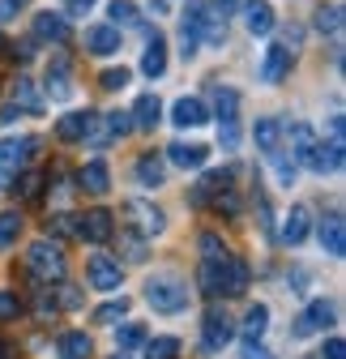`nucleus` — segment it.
I'll return each mask as SVG.
<instances>
[{
    "label": "nucleus",
    "mask_w": 346,
    "mask_h": 359,
    "mask_svg": "<svg viewBox=\"0 0 346 359\" xmlns=\"http://www.w3.org/2000/svg\"><path fill=\"white\" fill-rule=\"evenodd\" d=\"M286 142H291V163H295V167H308V171H317V175L342 167V142L321 146V142H317V133H312L304 120L286 128Z\"/></svg>",
    "instance_id": "1"
},
{
    "label": "nucleus",
    "mask_w": 346,
    "mask_h": 359,
    "mask_svg": "<svg viewBox=\"0 0 346 359\" xmlns=\"http://www.w3.org/2000/svg\"><path fill=\"white\" fill-rule=\"evenodd\" d=\"M197 283H201V291L205 295H244V287H248V265L240 261V257H201V269H197Z\"/></svg>",
    "instance_id": "2"
},
{
    "label": "nucleus",
    "mask_w": 346,
    "mask_h": 359,
    "mask_svg": "<svg viewBox=\"0 0 346 359\" xmlns=\"http://www.w3.org/2000/svg\"><path fill=\"white\" fill-rule=\"evenodd\" d=\"M146 304L162 317H176V312L188 308V283L176 278V274H154L146 278Z\"/></svg>",
    "instance_id": "3"
},
{
    "label": "nucleus",
    "mask_w": 346,
    "mask_h": 359,
    "mask_svg": "<svg viewBox=\"0 0 346 359\" xmlns=\"http://www.w3.org/2000/svg\"><path fill=\"white\" fill-rule=\"evenodd\" d=\"M26 269H30L39 283H60V278L69 274V261H64L60 244H52V240H34V244L26 248Z\"/></svg>",
    "instance_id": "4"
},
{
    "label": "nucleus",
    "mask_w": 346,
    "mask_h": 359,
    "mask_svg": "<svg viewBox=\"0 0 346 359\" xmlns=\"http://www.w3.org/2000/svg\"><path fill=\"white\" fill-rule=\"evenodd\" d=\"M30 150H39L34 137H5V142H0V193H13V184L26 171Z\"/></svg>",
    "instance_id": "5"
},
{
    "label": "nucleus",
    "mask_w": 346,
    "mask_h": 359,
    "mask_svg": "<svg viewBox=\"0 0 346 359\" xmlns=\"http://www.w3.org/2000/svg\"><path fill=\"white\" fill-rule=\"evenodd\" d=\"M205 18H209V9L201 5V0H188V13L180 18V56H184V60H193V56H197V48H201Z\"/></svg>",
    "instance_id": "6"
},
{
    "label": "nucleus",
    "mask_w": 346,
    "mask_h": 359,
    "mask_svg": "<svg viewBox=\"0 0 346 359\" xmlns=\"http://www.w3.org/2000/svg\"><path fill=\"white\" fill-rule=\"evenodd\" d=\"M124 218L133 222V231L146 240V236H162V227H167V214L154 205V201H141V197H133L124 205Z\"/></svg>",
    "instance_id": "7"
},
{
    "label": "nucleus",
    "mask_w": 346,
    "mask_h": 359,
    "mask_svg": "<svg viewBox=\"0 0 346 359\" xmlns=\"http://www.w3.org/2000/svg\"><path fill=\"white\" fill-rule=\"evenodd\" d=\"M85 283H90V291H120L124 269H120V261H116V257L95 252V257H90V265H85Z\"/></svg>",
    "instance_id": "8"
},
{
    "label": "nucleus",
    "mask_w": 346,
    "mask_h": 359,
    "mask_svg": "<svg viewBox=\"0 0 346 359\" xmlns=\"http://www.w3.org/2000/svg\"><path fill=\"white\" fill-rule=\"evenodd\" d=\"M329 321H333V304H325V299H312V304H308V308L295 317V325H291V338H299V342H304V338L321 334Z\"/></svg>",
    "instance_id": "9"
},
{
    "label": "nucleus",
    "mask_w": 346,
    "mask_h": 359,
    "mask_svg": "<svg viewBox=\"0 0 346 359\" xmlns=\"http://www.w3.org/2000/svg\"><path fill=\"white\" fill-rule=\"evenodd\" d=\"M201 338H205V346H209V351H223V346L235 338V325H231V317H227L223 308H209V312H205Z\"/></svg>",
    "instance_id": "10"
},
{
    "label": "nucleus",
    "mask_w": 346,
    "mask_h": 359,
    "mask_svg": "<svg viewBox=\"0 0 346 359\" xmlns=\"http://www.w3.org/2000/svg\"><path fill=\"white\" fill-rule=\"evenodd\" d=\"M240 13H244L248 34H274V26H278V13H274L270 0H248Z\"/></svg>",
    "instance_id": "11"
},
{
    "label": "nucleus",
    "mask_w": 346,
    "mask_h": 359,
    "mask_svg": "<svg viewBox=\"0 0 346 359\" xmlns=\"http://www.w3.org/2000/svg\"><path fill=\"white\" fill-rule=\"evenodd\" d=\"M48 95H52V103L73 99V69L64 56H52V65H48Z\"/></svg>",
    "instance_id": "12"
},
{
    "label": "nucleus",
    "mask_w": 346,
    "mask_h": 359,
    "mask_svg": "<svg viewBox=\"0 0 346 359\" xmlns=\"http://www.w3.org/2000/svg\"><path fill=\"white\" fill-rule=\"evenodd\" d=\"M291 48H286V43H270V48H265V65H261V81L265 86H278L286 73H291Z\"/></svg>",
    "instance_id": "13"
},
{
    "label": "nucleus",
    "mask_w": 346,
    "mask_h": 359,
    "mask_svg": "<svg viewBox=\"0 0 346 359\" xmlns=\"http://www.w3.org/2000/svg\"><path fill=\"white\" fill-rule=\"evenodd\" d=\"M73 222H77V236L90 240V244H107L111 240V214L107 210H90V214L73 218Z\"/></svg>",
    "instance_id": "14"
},
{
    "label": "nucleus",
    "mask_w": 346,
    "mask_h": 359,
    "mask_svg": "<svg viewBox=\"0 0 346 359\" xmlns=\"http://www.w3.org/2000/svg\"><path fill=\"white\" fill-rule=\"evenodd\" d=\"M77 184L90 193V197H103V193H111V171H107V163L103 158H90L81 171H77Z\"/></svg>",
    "instance_id": "15"
},
{
    "label": "nucleus",
    "mask_w": 346,
    "mask_h": 359,
    "mask_svg": "<svg viewBox=\"0 0 346 359\" xmlns=\"http://www.w3.org/2000/svg\"><path fill=\"white\" fill-rule=\"evenodd\" d=\"M85 52L99 56V60L116 56L120 52V30L116 26H90V30H85Z\"/></svg>",
    "instance_id": "16"
},
{
    "label": "nucleus",
    "mask_w": 346,
    "mask_h": 359,
    "mask_svg": "<svg viewBox=\"0 0 346 359\" xmlns=\"http://www.w3.org/2000/svg\"><path fill=\"white\" fill-rule=\"evenodd\" d=\"M209 120V111H205V103L201 99H176V103H171V124H176V128H201Z\"/></svg>",
    "instance_id": "17"
},
{
    "label": "nucleus",
    "mask_w": 346,
    "mask_h": 359,
    "mask_svg": "<svg viewBox=\"0 0 346 359\" xmlns=\"http://www.w3.org/2000/svg\"><path fill=\"white\" fill-rule=\"evenodd\" d=\"M95 124V111H69L56 120V137L60 142H85V133Z\"/></svg>",
    "instance_id": "18"
},
{
    "label": "nucleus",
    "mask_w": 346,
    "mask_h": 359,
    "mask_svg": "<svg viewBox=\"0 0 346 359\" xmlns=\"http://www.w3.org/2000/svg\"><path fill=\"white\" fill-rule=\"evenodd\" d=\"M308 222H312V214H308V205H291V214L282 218V244H304L308 240Z\"/></svg>",
    "instance_id": "19"
},
{
    "label": "nucleus",
    "mask_w": 346,
    "mask_h": 359,
    "mask_svg": "<svg viewBox=\"0 0 346 359\" xmlns=\"http://www.w3.org/2000/svg\"><path fill=\"white\" fill-rule=\"evenodd\" d=\"M321 244H325V252H329L333 261L346 257V227H342V214H338V210L321 222Z\"/></svg>",
    "instance_id": "20"
},
{
    "label": "nucleus",
    "mask_w": 346,
    "mask_h": 359,
    "mask_svg": "<svg viewBox=\"0 0 346 359\" xmlns=\"http://www.w3.org/2000/svg\"><path fill=\"white\" fill-rule=\"evenodd\" d=\"M167 158L176 163V167H184V171H201L205 167V158H209V150L205 146H197V142H176L167 150Z\"/></svg>",
    "instance_id": "21"
},
{
    "label": "nucleus",
    "mask_w": 346,
    "mask_h": 359,
    "mask_svg": "<svg viewBox=\"0 0 346 359\" xmlns=\"http://www.w3.org/2000/svg\"><path fill=\"white\" fill-rule=\"evenodd\" d=\"M227 184H231V171H209L201 184L193 189V205H209V201H219V197L227 193Z\"/></svg>",
    "instance_id": "22"
},
{
    "label": "nucleus",
    "mask_w": 346,
    "mask_h": 359,
    "mask_svg": "<svg viewBox=\"0 0 346 359\" xmlns=\"http://www.w3.org/2000/svg\"><path fill=\"white\" fill-rule=\"evenodd\" d=\"M141 73L146 77H162L167 73V39L154 30L150 43H146V56H141Z\"/></svg>",
    "instance_id": "23"
},
{
    "label": "nucleus",
    "mask_w": 346,
    "mask_h": 359,
    "mask_svg": "<svg viewBox=\"0 0 346 359\" xmlns=\"http://www.w3.org/2000/svg\"><path fill=\"white\" fill-rule=\"evenodd\" d=\"M214 111H219V128H231L240 116V95L231 86H214Z\"/></svg>",
    "instance_id": "24"
},
{
    "label": "nucleus",
    "mask_w": 346,
    "mask_h": 359,
    "mask_svg": "<svg viewBox=\"0 0 346 359\" xmlns=\"http://www.w3.org/2000/svg\"><path fill=\"white\" fill-rule=\"evenodd\" d=\"M162 180H167V163H162L154 150L141 154V158H137V184H141V189H158Z\"/></svg>",
    "instance_id": "25"
},
{
    "label": "nucleus",
    "mask_w": 346,
    "mask_h": 359,
    "mask_svg": "<svg viewBox=\"0 0 346 359\" xmlns=\"http://www.w3.org/2000/svg\"><path fill=\"white\" fill-rule=\"evenodd\" d=\"M252 142H256V150H261V154H274V150H282V124H278V120H256V128H252Z\"/></svg>",
    "instance_id": "26"
},
{
    "label": "nucleus",
    "mask_w": 346,
    "mask_h": 359,
    "mask_svg": "<svg viewBox=\"0 0 346 359\" xmlns=\"http://www.w3.org/2000/svg\"><path fill=\"white\" fill-rule=\"evenodd\" d=\"M128 120H133V128H154V124L162 120V103H158L154 95H141V99L133 103V111H128Z\"/></svg>",
    "instance_id": "27"
},
{
    "label": "nucleus",
    "mask_w": 346,
    "mask_h": 359,
    "mask_svg": "<svg viewBox=\"0 0 346 359\" xmlns=\"http://www.w3.org/2000/svg\"><path fill=\"white\" fill-rule=\"evenodd\" d=\"M34 34L39 39H52V43H64L69 39V22L60 13H39L34 18Z\"/></svg>",
    "instance_id": "28"
},
{
    "label": "nucleus",
    "mask_w": 346,
    "mask_h": 359,
    "mask_svg": "<svg viewBox=\"0 0 346 359\" xmlns=\"http://www.w3.org/2000/svg\"><path fill=\"white\" fill-rule=\"evenodd\" d=\"M265 330H270V308L265 304H252L248 317H244V342H256Z\"/></svg>",
    "instance_id": "29"
},
{
    "label": "nucleus",
    "mask_w": 346,
    "mask_h": 359,
    "mask_svg": "<svg viewBox=\"0 0 346 359\" xmlns=\"http://www.w3.org/2000/svg\"><path fill=\"white\" fill-rule=\"evenodd\" d=\"M13 103H18L22 111H43V95L34 90L30 77H18V81H13Z\"/></svg>",
    "instance_id": "30"
},
{
    "label": "nucleus",
    "mask_w": 346,
    "mask_h": 359,
    "mask_svg": "<svg viewBox=\"0 0 346 359\" xmlns=\"http://www.w3.org/2000/svg\"><path fill=\"white\" fill-rule=\"evenodd\" d=\"M56 355L60 359H90V338H85V334H60Z\"/></svg>",
    "instance_id": "31"
},
{
    "label": "nucleus",
    "mask_w": 346,
    "mask_h": 359,
    "mask_svg": "<svg viewBox=\"0 0 346 359\" xmlns=\"http://www.w3.org/2000/svg\"><path fill=\"white\" fill-rule=\"evenodd\" d=\"M146 342V325H137V321H124L120 330H116V346L120 351H133V346H141Z\"/></svg>",
    "instance_id": "32"
},
{
    "label": "nucleus",
    "mask_w": 346,
    "mask_h": 359,
    "mask_svg": "<svg viewBox=\"0 0 346 359\" xmlns=\"http://www.w3.org/2000/svg\"><path fill=\"white\" fill-rule=\"evenodd\" d=\"M107 13H111V26H116V30L137 22V5H133V0H111V5H107Z\"/></svg>",
    "instance_id": "33"
},
{
    "label": "nucleus",
    "mask_w": 346,
    "mask_h": 359,
    "mask_svg": "<svg viewBox=\"0 0 346 359\" xmlns=\"http://www.w3.org/2000/svg\"><path fill=\"white\" fill-rule=\"evenodd\" d=\"M180 355V338H150L146 342V359H176Z\"/></svg>",
    "instance_id": "34"
},
{
    "label": "nucleus",
    "mask_w": 346,
    "mask_h": 359,
    "mask_svg": "<svg viewBox=\"0 0 346 359\" xmlns=\"http://www.w3.org/2000/svg\"><path fill=\"white\" fill-rule=\"evenodd\" d=\"M18 236H22V214L5 210V214H0V248H9Z\"/></svg>",
    "instance_id": "35"
},
{
    "label": "nucleus",
    "mask_w": 346,
    "mask_h": 359,
    "mask_svg": "<svg viewBox=\"0 0 346 359\" xmlns=\"http://www.w3.org/2000/svg\"><path fill=\"white\" fill-rule=\"evenodd\" d=\"M270 158V167H274V175H278V184L282 189H291V180H295V163L282 154V150H274V154H265Z\"/></svg>",
    "instance_id": "36"
},
{
    "label": "nucleus",
    "mask_w": 346,
    "mask_h": 359,
    "mask_svg": "<svg viewBox=\"0 0 346 359\" xmlns=\"http://www.w3.org/2000/svg\"><path fill=\"white\" fill-rule=\"evenodd\" d=\"M124 312H128V299L120 295V299H111V304H103V308L95 312V325H111V321H120V317H124Z\"/></svg>",
    "instance_id": "37"
},
{
    "label": "nucleus",
    "mask_w": 346,
    "mask_h": 359,
    "mask_svg": "<svg viewBox=\"0 0 346 359\" xmlns=\"http://www.w3.org/2000/svg\"><path fill=\"white\" fill-rule=\"evenodd\" d=\"M317 30H321V34H338V30H342V9H338V5L325 9V5H321V9H317Z\"/></svg>",
    "instance_id": "38"
},
{
    "label": "nucleus",
    "mask_w": 346,
    "mask_h": 359,
    "mask_svg": "<svg viewBox=\"0 0 346 359\" xmlns=\"http://www.w3.org/2000/svg\"><path fill=\"white\" fill-rule=\"evenodd\" d=\"M103 124H107V133H111V137H128V133H133V120H128L124 111H111V116H103Z\"/></svg>",
    "instance_id": "39"
},
{
    "label": "nucleus",
    "mask_w": 346,
    "mask_h": 359,
    "mask_svg": "<svg viewBox=\"0 0 346 359\" xmlns=\"http://www.w3.org/2000/svg\"><path fill=\"white\" fill-rule=\"evenodd\" d=\"M128 77H133V73L120 65V69H107V73L99 77V86H103V90H124V86H128Z\"/></svg>",
    "instance_id": "40"
},
{
    "label": "nucleus",
    "mask_w": 346,
    "mask_h": 359,
    "mask_svg": "<svg viewBox=\"0 0 346 359\" xmlns=\"http://www.w3.org/2000/svg\"><path fill=\"white\" fill-rule=\"evenodd\" d=\"M22 312V304H18V295L13 291H0V321H13Z\"/></svg>",
    "instance_id": "41"
},
{
    "label": "nucleus",
    "mask_w": 346,
    "mask_h": 359,
    "mask_svg": "<svg viewBox=\"0 0 346 359\" xmlns=\"http://www.w3.org/2000/svg\"><path fill=\"white\" fill-rule=\"evenodd\" d=\"M124 261H133V265L146 261V244H141L137 236H124Z\"/></svg>",
    "instance_id": "42"
},
{
    "label": "nucleus",
    "mask_w": 346,
    "mask_h": 359,
    "mask_svg": "<svg viewBox=\"0 0 346 359\" xmlns=\"http://www.w3.org/2000/svg\"><path fill=\"white\" fill-rule=\"evenodd\" d=\"M321 359H346V342L342 338H329L325 351H321Z\"/></svg>",
    "instance_id": "43"
},
{
    "label": "nucleus",
    "mask_w": 346,
    "mask_h": 359,
    "mask_svg": "<svg viewBox=\"0 0 346 359\" xmlns=\"http://www.w3.org/2000/svg\"><path fill=\"white\" fill-rule=\"evenodd\" d=\"M52 231H56V236H77V227H73L69 214H56V218H52Z\"/></svg>",
    "instance_id": "44"
},
{
    "label": "nucleus",
    "mask_w": 346,
    "mask_h": 359,
    "mask_svg": "<svg viewBox=\"0 0 346 359\" xmlns=\"http://www.w3.org/2000/svg\"><path fill=\"white\" fill-rule=\"evenodd\" d=\"M64 9H69L73 18H85V13L95 9V0H64Z\"/></svg>",
    "instance_id": "45"
},
{
    "label": "nucleus",
    "mask_w": 346,
    "mask_h": 359,
    "mask_svg": "<svg viewBox=\"0 0 346 359\" xmlns=\"http://www.w3.org/2000/svg\"><path fill=\"white\" fill-rule=\"evenodd\" d=\"M39 184H43V175H34V171H30V175L22 180V197H39Z\"/></svg>",
    "instance_id": "46"
},
{
    "label": "nucleus",
    "mask_w": 346,
    "mask_h": 359,
    "mask_svg": "<svg viewBox=\"0 0 346 359\" xmlns=\"http://www.w3.org/2000/svg\"><path fill=\"white\" fill-rule=\"evenodd\" d=\"M209 5H214V13H219V18H227V13L240 9V0H209Z\"/></svg>",
    "instance_id": "47"
},
{
    "label": "nucleus",
    "mask_w": 346,
    "mask_h": 359,
    "mask_svg": "<svg viewBox=\"0 0 346 359\" xmlns=\"http://www.w3.org/2000/svg\"><path fill=\"white\" fill-rule=\"evenodd\" d=\"M244 359H274L265 346H256V342H244Z\"/></svg>",
    "instance_id": "48"
},
{
    "label": "nucleus",
    "mask_w": 346,
    "mask_h": 359,
    "mask_svg": "<svg viewBox=\"0 0 346 359\" xmlns=\"http://www.w3.org/2000/svg\"><path fill=\"white\" fill-rule=\"evenodd\" d=\"M52 312H56V299H48V291H43V295H39V317H43V321H48V317H52Z\"/></svg>",
    "instance_id": "49"
},
{
    "label": "nucleus",
    "mask_w": 346,
    "mask_h": 359,
    "mask_svg": "<svg viewBox=\"0 0 346 359\" xmlns=\"http://www.w3.org/2000/svg\"><path fill=\"white\" fill-rule=\"evenodd\" d=\"M9 18H18V9L9 5V0H0V22H9Z\"/></svg>",
    "instance_id": "50"
},
{
    "label": "nucleus",
    "mask_w": 346,
    "mask_h": 359,
    "mask_svg": "<svg viewBox=\"0 0 346 359\" xmlns=\"http://www.w3.org/2000/svg\"><path fill=\"white\" fill-rule=\"evenodd\" d=\"M9 5H13V9H22V5H26V0H9Z\"/></svg>",
    "instance_id": "51"
},
{
    "label": "nucleus",
    "mask_w": 346,
    "mask_h": 359,
    "mask_svg": "<svg viewBox=\"0 0 346 359\" xmlns=\"http://www.w3.org/2000/svg\"><path fill=\"white\" fill-rule=\"evenodd\" d=\"M116 359H128V355H124V351H120V355H116Z\"/></svg>",
    "instance_id": "52"
}]
</instances>
